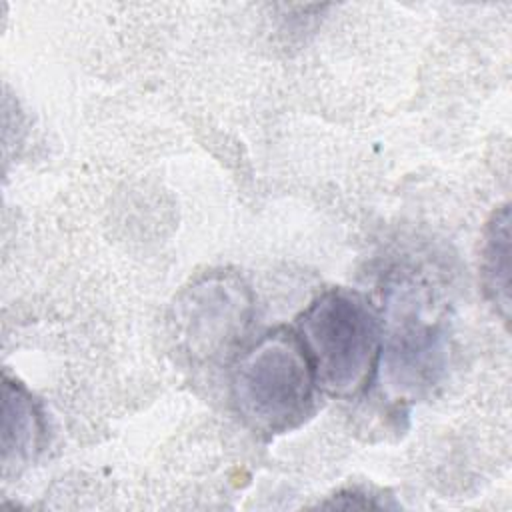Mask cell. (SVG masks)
Segmentation results:
<instances>
[{
  "label": "cell",
  "mask_w": 512,
  "mask_h": 512,
  "mask_svg": "<svg viewBox=\"0 0 512 512\" xmlns=\"http://www.w3.org/2000/svg\"><path fill=\"white\" fill-rule=\"evenodd\" d=\"M316 378L294 328H276L232 362L230 398L254 432L276 436L298 428L314 410Z\"/></svg>",
  "instance_id": "1"
},
{
  "label": "cell",
  "mask_w": 512,
  "mask_h": 512,
  "mask_svg": "<svg viewBox=\"0 0 512 512\" xmlns=\"http://www.w3.org/2000/svg\"><path fill=\"white\" fill-rule=\"evenodd\" d=\"M296 334L312 364L318 390L356 398L378 372L382 326L364 296L330 288L296 318Z\"/></svg>",
  "instance_id": "2"
},
{
  "label": "cell",
  "mask_w": 512,
  "mask_h": 512,
  "mask_svg": "<svg viewBox=\"0 0 512 512\" xmlns=\"http://www.w3.org/2000/svg\"><path fill=\"white\" fill-rule=\"evenodd\" d=\"M378 370L400 400L430 392L448 364V324L430 288L410 276L388 282L384 292Z\"/></svg>",
  "instance_id": "3"
},
{
  "label": "cell",
  "mask_w": 512,
  "mask_h": 512,
  "mask_svg": "<svg viewBox=\"0 0 512 512\" xmlns=\"http://www.w3.org/2000/svg\"><path fill=\"white\" fill-rule=\"evenodd\" d=\"M252 312V292L238 274L210 272L172 304V338L192 362L222 360L246 334Z\"/></svg>",
  "instance_id": "4"
},
{
  "label": "cell",
  "mask_w": 512,
  "mask_h": 512,
  "mask_svg": "<svg viewBox=\"0 0 512 512\" xmlns=\"http://www.w3.org/2000/svg\"><path fill=\"white\" fill-rule=\"evenodd\" d=\"M44 418L32 394L4 376L2 384V470L20 472L36 460L44 444Z\"/></svg>",
  "instance_id": "5"
},
{
  "label": "cell",
  "mask_w": 512,
  "mask_h": 512,
  "mask_svg": "<svg viewBox=\"0 0 512 512\" xmlns=\"http://www.w3.org/2000/svg\"><path fill=\"white\" fill-rule=\"evenodd\" d=\"M482 284L504 322L510 318V210H494L482 244Z\"/></svg>",
  "instance_id": "6"
},
{
  "label": "cell",
  "mask_w": 512,
  "mask_h": 512,
  "mask_svg": "<svg viewBox=\"0 0 512 512\" xmlns=\"http://www.w3.org/2000/svg\"><path fill=\"white\" fill-rule=\"evenodd\" d=\"M326 506H336V508H382L384 504L372 502L366 494L356 492V490H348V492H340L332 498V502H328Z\"/></svg>",
  "instance_id": "7"
}]
</instances>
